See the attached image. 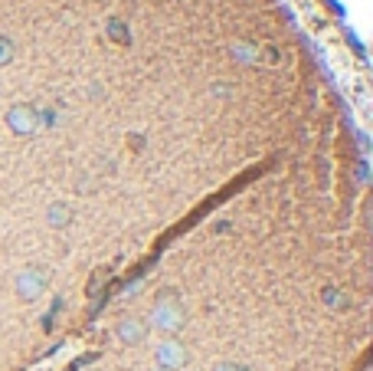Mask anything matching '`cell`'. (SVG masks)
<instances>
[{
    "label": "cell",
    "instance_id": "1",
    "mask_svg": "<svg viewBox=\"0 0 373 371\" xmlns=\"http://www.w3.org/2000/svg\"><path fill=\"white\" fill-rule=\"evenodd\" d=\"M145 319H147V328L161 332V338H177L186 328L190 316H186V306H184L177 289H174V286H164V289H157V296H154V302H151V312H147Z\"/></svg>",
    "mask_w": 373,
    "mask_h": 371
},
{
    "label": "cell",
    "instance_id": "2",
    "mask_svg": "<svg viewBox=\"0 0 373 371\" xmlns=\"http://www.w3.org/2000/svg\"><path fill=\"white\" fill-rule=\"evenodd\" d=\"M50 283H52L50 267H46V263H30V267H23L17 276H13V296L30 306V302H36V299L46 296Z\"/></svg>",
    "mask_w": 373,
    "mask_h": 371
},
{
    "label": "cell",
    "instance_id": "3",
    "mask_svg": "<svg viewBox=\"0 0 373 371\" xmlns=\"http://www.w3.org/2000/svg\"><path fill=\"white\" fill-rule=\"evenodd\" d=\"M4 122H7V129L17 135V139H30V135H36L43 125L40 119V109L30 102H13L7 109V115H4Z\"/></svg>",
    "mask_w": 373,
    "mask_h": 371
},
{
    "label": "cell",
    "instance_id": "4",
    "mask_svg": "<svg viewBox=\"0 0 373 371\" xmlns=\"http://www.w3.org/2000/svg\"><path fill=\"white\" fill-rule=\"evenodd\" d=\"M186 362H190V348L180 338H161L154 348V365L164 371H184Z\"/></svg>",
    "mask_w": 373,
    "mask_h": 371
},
{
    "label": "cell",
    "instance_id": "5",
    "mask_svg": "<svg viewBox=\"0 0 373 371\" xmlns=\"http://www.w3.org/2000/svg\"><path fill=\"white\" fill-rule=\"evenodd\" d=\"M151 328H147V319L145 316H135V312H125L118 322H115V338H118L125 348H138L145 345Z\"/></svg>",
    "mask_w": 373,
    "mask_h": 371
},
{
    "label": "cell",
    "instance_id": "6",
    "mask_svg": "<svg viewBox=\"0 0 373 371\" xmlns=\"http://www.w3.org/2000/svg\"><path fill=\"white\" fill-rule=\"evenodd\" d=\"M43 217H46V227H50V230H66V227L76 220V210H72L69 200H52Z\"/></svg>",
    "mask_w": 373,
    "mask_h": 371
},
{
    "label": "cell",
    "instance_id": "7",
    "mask_svg": "<svg viewBox=\"0 0 373 371\" xmlns=\"http://www.w3.org/2000/svg\"><path fill=\"white\" fill-rule=\"evenodd\" d=\"M321 302L328 306V309H334V312H340V309H347V306H350L347 293L338 289V286H324V289H321Z\"/></svg>",
    "mask_w": 373,
    "mask_h": 371
},
{
    "label": "cell",
    "instance_id": "8",
    "mask_svg": "<svg viewBox=\"0 0 373 371\" xmlns=\"http://www.w3.org/2000/svg\"><path fill=\"white\" fill-rule=\"evenodd\" d=\"M229 53H233L236 60H243V63H259V46L249 43V40H243V43H233V46H229Z\"/></svg>",
    "mask_w": 373,
    "mask_h": 371
},
{
    "label": "cell",
    "instance_id": "9",
    "mask_svg": "<svg viewBox=\"0 0 373 371\" xmlns=\"http://www.w3.org/2000/svg\"><path fill=\"white\" fill-rule=\"evenodd\" d=\"M13 60H17V43L7 33H0V66H10Z\"/></svg>",
    "mask_w": 373,
    "mask_h": 371
},
{
    "label": "cell",
    "instance_id": "10",
    "mask_svg": "<svg viewBox=\"0 0 373 371\" xmlns=\"http://www.w3.org/2000/svg\"><path fill=\"white\" fill-rule=\"evenodd\" d=\"M108 33L118 40L121 46H128V40H131V33H128V26H125V20H108Z\"/></svg>",
    "mask_w": 373,
    "mask_h": 371
},
{
    "label": "cell",
    "instance_id": "11",
    "mask_svg": "<svg viewBox=\"0 0 373 371\" xmlns=\"http://www.w3.org/2000/svg\"><path fill=\"white\" fill-rule=\"evenodd\" d=\"M259 60H265V63H269V66H279L282 53L275 50V46H269V50H259Z\"/></svg>",
    "mask_w": 373,
    "mask_h": 371
},
{
    "label": "cell",
    "instance_id": "12",
    "mask_svg": "<svg viewBox=\"0 0 373 371\" xmlns=\"http://www.w3.org/2000/svg\"><path fill=\"white\" fill-rule=\"evenodd\" d=\"M210 371H246V368H243L239 362H216Z\"/></svg>",
    "mask_w": 373,
    "mask_h": 371
},
{
    "label": "cell",
    "instance_id": "13",
    "mask_svg": "<svg viewBox=\"0 0 373 371\" xmlns=\"http://www.w3.org/2000/svg\"><path fill=\"white\" fill-rule=\"evenodd\" d=\"M154 371H164V368H154Z\"/></svg>",
    "mask_w": 373,
    "mask_h": 371
}]
</instances>
